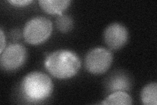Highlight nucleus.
Masks as SVG:
<instances>
[{"mask_svg": "<svg viewBox=\"0 0 157 105\" xmlns=\"http://www.w3.org/2000/svg\"><path fill=\"white\" fill-rule=\"evenodd\" d=\"M44 66L53 77L64 79L75 76L81 68V62L75 52L67 49H60L46 57Z\"/></svg>", "mask_w": 157, "mask_h": 105, "instance_id": "f257e3e1", "label": "nucleus"}, {"mask_svg": "<svg viewBox=\"0 0 157 105\" xmlns=\"http://www.w3.org/2000/svg\"><path fill=\"white\" fill-rule=\"evenodd\" d=\"M53 83L46 74L34 71L24 76L21 82V91L28 101L38 103L45 101L51 95Z\"/></svg>", "mask_w": 157, "mask_h": 105, "instance_id": "f03ea898", "label": "nucleus"}, {"mask_svg": "<svg viewBox=\"0 0 157 105\" xmlns=\"http://www.w3.org/2000/svg\"><path fill=\"white\" fill-rule=\"evenodd\" d=\"M52 32V24L50 20L46 17H37L26 23L22 34L24 40L28 43L39 45L48 39Z\"/></svg>", "mask_w": 157, "mask_h": 105, "instance_id": "7ed1b4c3", "label": "nucleus"}, {"mask_svg": "<svg viewBox=\"0 0 157 105\" xmlns=\"http://www.w3.org/2000/svg\"><path fill=\"white\" fill-rule=\"evenodd\" d=\"M113 62L111 52L104 47H96L88 52L85 57V68L90 73L100 75L107 72Z\"/></svg>", "mask_w": 157, "mask_h": 105, "instance_id": "20e7f679", "label": "nucleus"}, {"mask_svg": "<svg viewBox=\"0 0 157 105\" xmlns=\"http://www.w3.org/2000/svg\"><path fill=\"white\" fill-rule=\"evenodd\" d=\"M27 57L26 48L20 43H13L5 48L1 53L0 64L3 70L15 71L25 63Z\"/></svg>", "mask_w": 157, "mask_h": 105, "instance_id": "39448f33", "label": "nucleus"}, {"mask_svg": "<svg viewBox=\"0 0 157 105\" xmlns=\"http://www.w3.org/2000/svg\"><path fill=\"white\" fill-rule=\"evenodd\" d=\"M128 39V30L122 24L114 22L109 24L105 29L104 39L110 49L117 50L122 48Z\"/></svg>", "mask_w": 157, "mask_h": 105, "instance_id": "423d86ee", "label": "nucleus"}, {"mask_svg": "<svg viewBox=\"0 0 157 105\" xmlns=\"http://www.w3.org/2000/svg\"><path fill=\"white\" fill-rule=\"evenodd\" d=\"M129 76L122 72H115L109 76L105 82V87L109 92L128 91L131 87Z\"/></svg>", "mask_w": 157, "mask_h": 105, "instance_id": "0eeeda50", "label": "nucleus"}, {"mask_svg": "<svg viewBox=\"0 0 157 105\" xmlns=\"http://www.w3.org/2000/svg\"><path fill=\"white\" fill-rule=\"evenodd\" d=\"M39 6L45 13L50 14H63V11L70 6V0H40Z\"/></svg>", "mask_w": 157, "mask_h": 105, "instance_id": "6e6552de", "label": "nucleus"}, {"mask_svg": "<svg viewBox=\"0 0 157 105\" xmlns=\"http://www.w3.org/2000/svg\"><path fill=\"white\" fill-rule=\"evenodd\" d=\"M141 100L145 105L157 104V83L151 82L143 88L141 93Z\"/></svg>", "mask_w": 157, "mask_h": 105, "instance_id": "1a4fd4ad", "label": "nucleus"}, {"mask_svg": "<svg viewBox=\"0 0 157 105\" xmlns=\"http://www.w3.org/2000/svg\"><path fill=\"white\" fill-rule=\"evenodd\" d=\"M101 104L130 105L132 104V99L126 91H116L110 94Z\"/></svg>", "mask_w": 157, "mask_h": 105, "instance_id": "9d476101", "label": "nucleus"}, {"mask_svg": "<svg viewBox=\"0 0 157 105\" xmlns=\"http://www.w3.org/2000/svg\"><path fill=\"white\" fill-rule=\"evenodd\" d=\"M56 25L59 31L63 33H67L73 28L74 22L70 16L62 14L56 17Z\"/></svg>", "mask_w": 157, "mask_h": 105, "instance_id": "9b49d317", "label": "nucleus"}, {"mask_svg": "<svg viewBox=\"0 0 157 105\" xmlns=\"http://www.w3.org/2000/svg\"><path fill=\"white\" fill-rule=\"evenodd\" d=\"M8 2L14 6L25 7L29 6V4L33 2V1H31V0H9Z\"/></svg>", "mask_w": 157, "mask_h": 105, "instance_id": "f8f14e48", "label": "nucleus"}, {"mask_svg": "<svg viewBox=\"0 0 157 105\" xmlns=\"http://www.w3.org/2000/svg\"><path fill=\"white\" fill-rule=\"evenodd\" d=\"M0 34H1V37H0V39H1V47H0V52L1 53L3 51V50L6 48V37L3 34V30H0Z\"/></svg>", "mask_w": 157, "mask_h": 105, "instance_id": "ddd939ff", "label": "nucleus"}, {"mask_svg": "<svg viewBox=\"0 0 157 105\" xmlns=\"http://www.w3.org/2000/svg\"><path fill=\"white\" fill-rule=\"evenodd\" d=\"M11 38L14 39V40H17V39L21 38V34H20V32L17 30L13 32L11 34Z\"/></svg>", "mask_w": 157, "mask_h": 105, "instance_id": "4468645a", "label": "nucleus"}]
</instances>
